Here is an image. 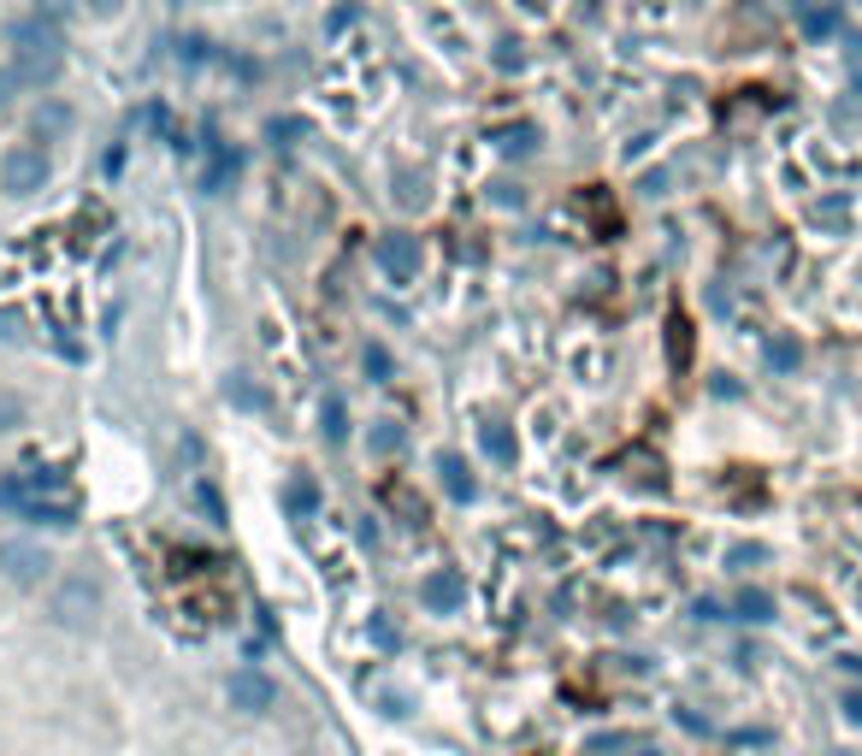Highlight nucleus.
Segmentation results:
<instances>
[{"label":"nucleus","mask_w":862,"mask_h":756,"mask_svg":"<svg viewBox=\"0 0 862 756\" xmlns=\"http://www.w3.org/2000/svg\"><path fill=\"white\" fill-rule=\"evenodd\" d=\"M24 420H30L24 397H19V390H0V432H19Z\"/></svg>","instance_id":"16"},{"label":"nucleus","mask_w":862,"mask_h":756,"mask_svg":"<svg viewBox=\"0 0 862 756\" xmlns=\"http://www.w3.org/2000/svg\"><path fill=\"white\" fill-rule=\"evenodd\" d=\"M19 90H24V72H19V65H0V107H7Z\"/></svg>","instance_id":"19"},{"label":"nucleus","mask_w":862,"mask_h":756,"mask_svg":"<svg viewBox=\"0 0 862 756\" xmlns=\"http://www.w3.org/2000/svg\"><path fill=\"white\" fill-rule=\"evenodd\" d=\"M178 60H183V65H207V36H189V42L178 48Z\"/></svg>","instance_id":"20"},{"label":"nucleus","mask_w":862,"mask_h":756,"mask_svg":"<svg viewBox=\"0 0 862 756\" xmlns=\"http://www.w3.org/2000/svg\"><path fill=\"white\" fill-rule=\"evenodd\" d=\"M225 402L243 408V414H261V408H266V390L254 385L249 372H231V378H225Z\"/></svg>","instance_id":"11"},{"label":"nucleus","mask_w":862,"mask_h":756,"mask_svg":"<svg viewBox=\"0 0 862 756\" xmlns=\"http://www.w3.org/2000/svg\"><path fill=\"white\" fill-rule=\"evenodd\" d=\"M225 703L236 715H266L272 703H278V680L261 674V668H236V674L225 680Z\"/></svg>","instance_id":"4"},{"label":"nucleus","mask_w":862,"mask_h":756,"mask_svg":"<svg viewBox=\"0 0 862 756\" xmlns=\"http://www.w3.org/2000/svg\"><path fill=\"white\" fill-rule=\"evenodd\" d=\"M42 183H48V148L42 143L7 148V160H0V189H7V196H36Z\"/></svg>","instance_id":"2"},{"label":"nucleus","mask_w":862,"mask_h":756,"mask_svg":"<svg viewBox=\"0 0 862 756\" xmlns=\"http://www.w3.org/2000/svg\"><path fill=\"white\" fill-rule=\"evenodd\" d=\"M396 201H402V208H413V201H425V189H413V178L402 171V178H396Z\"/></svg>","instance_id":"21"},{"label":"nucleus","mask_w":862,"mask_h":756,"mask_svg":"<svg viewBox=\"0 0 862 756\" xmlns=\"http://www.w3.org/2000/svg\"><path fill=\"white\" fill-rule=\"evenodd\" d=\"M372 450H378V455H396V450H402V426H390V420H385V426L372 432Z\"/></svg>","instance_id":"18"},{"label":"nucleus","mask_w":862,"mask_h":756,"mask_svg":"<svg viewBox=\"0 0 862 756\" xmlns=\"http://www.w3.org/2000/svg\"><path fill=\"white\" fill-rule=\"evenodd\" d=\"M95 609H101V586H95V579H65L60 597H54V621H60V627H72V632L90 627V621H95Z\"/></svg>","instance_id":"7"},{"label":"nucleus","mask_w":862,"mask_h":756,"mask_svg":"<svg viewBox=\"0 0 862 756\" xmlns=\"http://www.w3.org/2000/svg\"><path fill=\"white\" fill-rule=\"evenodd\" d=\"M65 125H72V107H65V101H42V113H36V136H42V143L65 136Z\"/></svg>","instance_id":"14"},{"label":"nucleus","mask_w":862,"mask_h":756,"mask_svg":"<svg viewBox=\"0 0 862 756\" xmlns=\"http://www.w3.org/2000/svg\"><path fill=\"white\" fill-rule=\"evenodd\" d=\"M438 485L450 491L455 503H473V496H479V479H473V468H467V455H461V450L438 455Z\"/></svg>","instance_id":"8"},{"label":"nucleus","mask_w":862,"mask_h":756,"mask_svg":"<svg viewBox=\"0 0 862 756\" xmlns=\"http://www.w3.org/2000/svg\"><path fill=\"white\" fill-rule=\"evenodd\" d=\"M420 609L425 615H461L467 609V574H461V567H431L420 579Z\"/></svg>","instance_id":"5"},{"label":"nucleus","mask_w":862,"mask_h":756,"mask_svg":"<svg viewBox=\"0 0 862 756\" xmlns=\"http://www.w3.org/2000/svg\"><path fill=\"white\" fill-rule=\"evenodd\" d=\"M236 171H243V154L236 148H225V143H213V166H207V178H201V189L207 196H219V189H225Z\"/></svg>","instance_id":"10"},{"label":"nucleus","mask_w":862,"mask_h":756,"mask_svg":"<svg viewBox=\"0 0 862 756\" xmlns=\"http://www.w3.org/2000/svg\"><path fill=\"white\" fill-rule=\"evenodd\" d=\"M479 443H485V455L496 461V468H514V432L503 420H485L479 426Z\"/></svg>","instance_id":"13"},{"label":"nucleus","mask_w":862,"mask_h":756,"mask_svg":"<svg viewBox=\"0 0 862 756\" xmlns=\"http://www.w3.org/2000/svg\"><path fill=\"white\" fill-rule=\"evenodd\" d=\"M355 19H360V7H337V12H332V24H325V30H349Z\"/></svg>","instance_id":"23"},{"label":"nucleus","mask_w":862,"mask_h":756,"mask_svg":"<svg viewBox=\"0 0 862 756\" xmlns=\"http://www.w3.org/2000/svg\"><path fill=\"white\" fill-rule=\"evenodd\" d=\"M360 367H367V378H378V385H385V378H396V355L385 349V343H367V355H360Z\"/></svg>","instance_id":"15"},{"label":"nucleus","mask_w":862,"mask_h":756,"mask_svg":"<svg viewBox=\"0 0 862 756\" xmlns=\"http://www.w3.org/2000/svg\"><path fill=\"white\" fill-rule=\"evenodd\" d=\"M12 48H19V72L24 83H54L65 65V36L54 12H30V19L12 24Z\"/></svg>","instance_id":"1"},{"label":"nucleus","mask_w":862,"mask_h":756,"mask_svg":"<svg viewBox=\"0 0 862 756\" xmlns=\"http://www.w3.org/2000/svg\"><path fill=\"white\" fill-rule=\"evenodd\" d=\"M372 261H378V272H385L390 284H413V279H420V237H408V231L378 237Z\"/></svg>","instance_id":"6"},{"label":"nucleus","mask_w":862,"mask_h":756,"mask_svg":"<svg viewBox=\"0 0 862 756\" xmlns=\"http://www.w3.org/2000/svg\"><path fill=\"white\" fill-rule=\"evenodd\" d=\"M319 438H325V443H343V438H349V402H343L337 390L319 402Z\"/></svg>","instance_id":"12"},{"label":"nucleus","mask_w":862,"mask_h":756,"mask_svg":"<svg viewBox=\"0 0 862 756\" xmlns=\"http://www.w3.org/2000/svg\"><path fill=\"white\" fill-rule=\"evenodd\" d=\"M372 639H378V644H385V650L396 644V627L385 621V615H372Z\"/></svg>","instance_id":"22"},{"label":"nucleus","mask_w":862,"mask_h":756,"mask_svg":"<svg viewBox=\"0 0 862 756\" xmlns=\"http://www.w3.org/2000/svg\"><path fill=\"white\" fill-rule=\"evenodd\" d=\"M278 503H284L290 521H314L325 496H319V485H314L307 473H290V479H284V491H278Z\"/></svg>","instance_id":"9"},{"label":"nucleus","mask_w":862,"mask_h":756,"mask_svg":"<svg viewBox=\"0 0 862 756\" xmlns=\"http://www.w3.org/2000/svg\"><path fill=\"white\" fill-rule=\"evenodd\" d=\"M90 12H95V19H113V12H118V0H90Z\"/></svg>","instance_id":"25"},{"label":"nucleus","mask_w":862,"mask_h":756,"mask_svg":"<svg viewBox=\"0 0 862 756\" xmlns=\"http://www.w3.org/2000/svg\"><path fill=\"white\" fill-rule=\"evenodd\" d=\"M196 503L207 508V521H219V496H213V485H201V491H196Z\"/></svg>","instance_id":"24"},{"label":"nucleus","mask_w":862,"mask_h":756,"mask_svg":"<svg viewBox=\"0 0 862 756\" xmlns=\"http://www.w3.org/2000/svg\"><path fill=\"white\" fill-rule=\"evenodd\" d=\"M503 148H508V154H532V148H538V130H532V125L503 130Z\"/></svg>","instance_id":"17"},{"label":"nucleus","mask_w":862,"mask_h":756,"mask_svg":"<svg viewBox=\"0 0 862 756\" xmlns=\"http://www.w3.org/2000/svg\"><path fill=\"white\" fill-rule=\"evenodd\" d=\"M632 756H662V750H656V745H638V750H632Z\"/></svg>","instance_id":"26"},{"label":"nucleus","mask_w":862,"mask_h":756,"mask_svg":"<svg viewBox=\"0 0 862 756\" xmlns=\"http://www.w3.org/2000/svg\"><path fill=\"white\" fill-rule=\"evenodd\" d=\"M0 574H7L12 586L36 591L42 579L54 574V556H48L42 544H24V538H12V544H0Z\"/></svg>","instance_id":"3"}]
</instances>
